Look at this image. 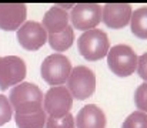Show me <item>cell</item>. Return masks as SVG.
<instances>
[{"mask_svg":"<svg viewBox=\"0 0 147 128\" xmlns=\"http://www.w3.org/2000/svg\"><path fill=\"white\" fill-rule=\"evenodd\" d=\"M14 114H33L43 110V92L33 83L14 85L9 97Z\"/></svg>","mask_w":147,"mask_h":128,"instance_id":"1","label":"cell"},{"mask_svg":"<svg viewBox=\"0 0 147 128\" xmlns=\"http://www.w3.org/2000/svg\"><path fill=\"white\" fill-rule=\"evenodd\" d=\"M137 54L130 46L117 44L107 53L109 68L117 77H129L137 70Z\"/></svg>","mask_w":147,"mask_h":128,"instance_id":"2","label":"cell"},{"mask_svg":"<svg viewBox=\"0 0 147 128\" xmlns=\"http://www.w3.org/2000/svg\"><path fill=\"white\" fill-rule=\"evenodd\" d=\"M77 46H79L80 54L89 61H97L100 58L106 57L110 50L107 34L98 29H92V30L84 31L79 37Z\"/></svg>","mask_w":147,"mask_h":128,"instance_id":"3","label":"cell"},{"mask_svg":"<svg viewBox=\"0 0 147 128\" xmlns=\"http://www.w3.org/2000/svg\"><path fill=\"white\" fill-rule=\"evenodd\" d=\"M40 73H42V78L47 84L53 87L61 85L69 80V76L71 73V63L64 54L56 53L47 56L43 60Z\"/></svg>","mask_w":147,"mask_h":128,"instance_id":"4","label":"cell"},{"mask_svg":"<svg viewBox=\"0 0 147 128\" xmlns=\"http://www.w3.org/2000/svg\"><path fill=\"white\" fill-rule=\"evenodd\" d=\"M67 90L73 98L86 100L96 90V76L86 66H77L71 68L67 80Z\"/></svg>","mask_w":147,"mask_h":128,"instance_id":"5","label":"cell"},{"mask_svg":"<svg viewBox=\"0 0 147 128\" xmlns=\"http://www.w3.org/2000/svg\"><path fill=\"white\" fill-rule=\"evenodd\" d=\"M71 105L73 97L64 85L51 87L43 97V110L49 117L53 118H60L69 114Z\"/></svg>","mask_w":147,"mask_h":128,"instance_id":"6","label":"cell"},{"mask_svg":"<svg viewBox=\"0 0 147 128\" xmlns=\"http://www.w3.org/2000/svg\"><path fill=\"white\" fill-rule=\"evenodd\" d=\"M27 68L26 63L17 56L0 57V90L6 91L11 85L23 83Z\"/></svg>","mask_w":147,"mask_h":128,"instance_id":"7","label":"cell"},{"mask_svg":"<svg viewBox=\"0 0 147 128\" xmlns=\"http://www.w3.org/2000/svg\"><path fill=\"white\" fill-rule=\"evenodd\" d=\"M74 29L87 31L97 26L101 20V6L97 3H79L74 4L69 14Z\"/></svg>","mask_w":147,"mask_h":128,"instance_id":"8","label":"cell"},{"mask_svg":"<svg viewBox=\"0 0 147 128\" xmlns=\"http://www.w3.org/2000/svg\"><path fill=\"white\" fill-rule=\"evenodd\" d=\"M17 42L19 44L29 50L34 51L43 47L47 43V31L37 21H26L17 29Z\"/></svg>","mask_w":147,"mask_h":128,"instance_id":"9","label":"cell"},{"mask_svg":"<svg viewBox=\"0 0 147 128\" xmlns=\"http://www.w3.org/2000/svg\"><path fill=\"white\" fill-rule=\"evenodd\" d=\"M27 6L24 3H0V29L4 31L17 30L26 20Z\"/></svg>","mask_w":147,"mask_h":128,"instance_id":"10","label":"cell"},{"mask_svg":"<svg viewBox=\"0 0 147 128\" xmlns=\"http://www.w3.org/2000/svg\"><path fill=\"white\" fill-rule=\"evenodd\" d=\"M131 6L127 3H107L101 9V20L110 29H123L130 23Z\"/></svg>","mask_w":147,"mask_h":128,"instance_id":"11","label":"cell"},{"mask_svg":"<svg viewBox=\"0 0 147 128\" xmlns=\"http://www.w3.org/2000/svg\"><path fill=\"white\" fill-rule=\"evenodd\" d=\"M74 127L77 128H106V115L101 108L96 104L84 105L74 120Z\"/></svg>","mask_w":147,"mask_h":128,"instance_id":"12","label":"cell"},{"mask_svg":"<svg viewBox=\"0 0 147 128\" xmlns=\"http://www.w3.org/2000/svg\"><path fill=\"white\" fill-rule=\"evenodd\" d=\"M69 13L57 6L50 7L43 16V29L47 31V34H59L66 30L69 26Z\"/></svg>","mask_w":147,"mask_h":128,"instance_id":"13","label":"cell"},{"mask_svg":"<svg viewBox=\"0 0 147 128\" xmlns=\"http://www.w3.org/2000/svg\"><path fill=\"white\" fill-rule=\"evenodd\" d=\"M47 114L40 110L33 114H14V121L17 128H43L46 125Z\"/></svg>","mask_w":147,"mask_h":128,"instance_id":"14","label":"cell"},{"mask_svg":"<svg viewBox=\"0 0 147 128\" xmlns=\"http://www.w3.org/2000/svg\"><path fill=\"white\" fill-rule=\"evenodd\" d=\"M74 42V31L73 27L67 26L64 31L59 34H47V43L54 51H66Z\"/></svg>","mask_w":147,"mask_h":128,"instance_id":"15","label":"cell"},{"mask_svg":"<svg viewBox=\"0 0 147 128\" xmlns=\"http://www.w3.org/2000/svg\"><path fill=\"white\" fill-rule=\"evenodd\" d=\"M131 33L139 39H147V6L140 7L131 13L130 17Z\"/></svg>","mask_w":147,"mask_h":128,"instance_id":"16","label":"cell"},{"mask_svg":"<svg viewBox=\"0 0 147 128\" xmlns=\"http://www.w3.org/2000/svg\"><path fill=\"white\" fill-rule=\"evenodd\" d=\"M121 128H147V114L142 111L131 113L124 120Z\"/></svg>","mask_w":147,"mask_h":128,"instance_id":"17","label":"cell"},{"mask_svg":"<svg viewBox=\"0 0 147 128\" xmlns=\"http://www.w3.org/2000/svg\"><path fill=\"white\" fill-rule=\"evenodd\" d=\"M46 128H74V117L69 113L64 117L60 118H53L47 117L46 120Z\"/></svg>","mask_w":147,"mask_h":128,"instance_id":"18","label":"cell"},{"mask_svg":"<svg viewBox=\"0 0 147 128\" xmlns=\"http://www.w3.org/2000/svg\"><path fill=\"white\" fill-rule=\"evenodd\" d=\"M11 115H13V108L10 105L9 98L0 94V127L7 124L11 120Z\"/></svg>","mask_w":147,"mask_h":128,"instance_id":"19","label":"cell"},{"mask_svg":"<svg viewBox=\"0 0 147 128\" xmlns=\"http://www.w3.org/2000/svg\"><path fill=\"white\" fill-rule=\"evenodd\" d=\"M134 103L139 111L147 114V83H143L142 85L137 87L134 92Z\"/></svg>","mask_w":147,"mask_h":128,"instance_id":"20","label":"cell"},{"mask_svg":"<svg viewBox=\"0 0 147 128\" xmlns=\"http://www.w3.org/2000/svg\"><path fill=\"white\" fill-rule=\"evenodd\" d=\"M137 73L147 83V53L142 54L137 60Z\"/></svg>","mask_w":147,"mask_h":128,"instance_id":"21","label":"cell"}]
</instances>
